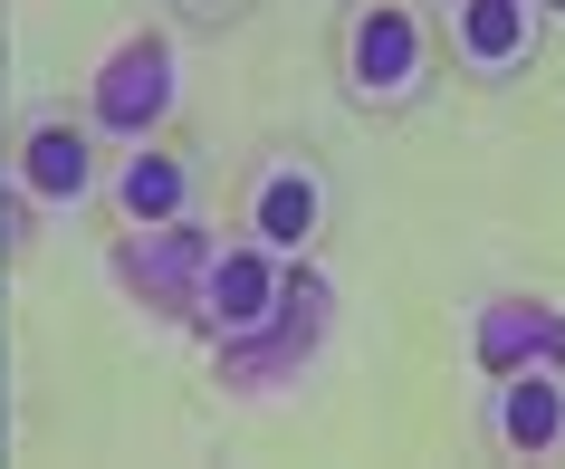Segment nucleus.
Returning a JSON list of instances; mask_svg holds the SVG:
<instances>
[{"label": "nucleus", "instance_id": "1", "mask_svg": "<svg viewBox=\"0 0 565 469\" xmlns=\"http://www.w3.org/2000/svg\"><path fill=\"white\" fill-rule=\"evenodd\" d=\"M335 77L364 116H403L431 87V10L422 0H355L335 30Z\"/></svg>", "mask_w": 565, "mask_h": 469}, {"label": "nucleus", "instance_id": "2", "mask_svg": "<svg viewBox=\"0 0 565 469\" xmlns=\"http://www.w3.org/2000/svg\"><path fill=\"white\" fill-rule=\"evenodd\" d=\"M327 173L307 163V153H268L259 173H249V192H239V231L259 239L268 259H307L317 239H327Z\"/></svg>", "mask_w": 565, "mask_h": 469}, {"label": "nucleus", "instance_id": "3", "mask_svg": "<svg viewBox=\"0 0 565 469\" xmlns=\"http://www.w3.org/2000/svg\"><path fill=\"white\" fill-rule=\"evenodd\" d=\"M489 440L508 460H556L565 450V374H508L499 412H489Z\"/></svg>", "mask_w": 565, "mask_h": 469}, {"label": "nucleus", "instance_id": "4", "mask_svg": "<svg viewBox=\"0 0 565 469\" xmlns=\"http://www.w3.org/2000/svg\"><path fill=\"white\" fill-rule=\"evenodd\" d=\"M116 202H125V221H173L192 202V163L182 153H135L125 182H116Z\"/></svg>", "mask_w": 565, "mask_h": 469}, {"label": "nucleus", "instance_id": "5", "mask_svg": "<svg viewBox=\"0 0 565 469\" xmlns=\"http://www.w3.org/2000/svg\"><path fill=\"white\" fill-rule=\"evenodd\" d=\"M450 39H460V58L508 67L518 58V0H460V10H450Z\"/></svg>", "mask_w": 565, "mask_h": 469}, {"label": "nucleus", "instance_id": "6", "mask_svg": "<svg viewBox=\"0 0 565 469\" xmlns=\"http://www.w3.org/2000/svg\"><path fill=\"white\" fill-rule=\"evenodd\" d=\"M39 163H30V173H39V192H87V182H96V163H87V135H67V125H49V135H39Z\"/></svg>", "mask_w": 565, "mask_h": 469}, {"label": "nucleus", "instance_id": "7", "mask_svg": "<svg viewBox=\"0 0 565 469\" xmlns=\"http://www.w3.org/2000/svg\"><path fill=\"white\" fill-rule=\"evenodd\" d=\"M182 20H239V10H249V0H173Z\"/></svg>", "mask_w": 565, "mask_h": 469}]
</instances>
